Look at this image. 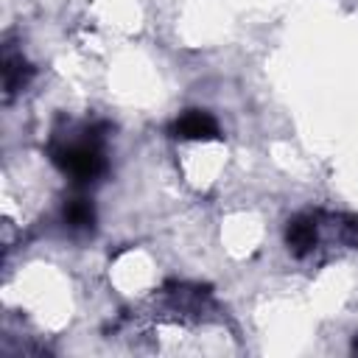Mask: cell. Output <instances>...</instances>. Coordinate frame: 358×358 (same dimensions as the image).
<instances>
[{
    "mask_svg": "<svg viewBox=\"0 0 358 358\" xmlns=\"http://www.w3.org/2000/svg\"><path fill=\"white\" fill-rule=\"evenodd\" d=\"M103 126L84 129L76 140H53L50 143V159L59 165L62 173H67L73 182L87 185L95 182L106 171L103 157Z\"/></svg>",
    "mask_w": 358,
    "mask_h": 358,
    "instance_id": "1",
    "label": "cell"
},
{
    "mask_svg": "<svg viewBox=\"0 0 358 358\" xmlns=\"http://www.w3.org/2000/svg\"><path fill=\"white\" fill-rule=\"evenodd\" d=\"M171 134L182 140H210L218 137V123L204 109H187L171 123Z\"/></svg>",
    "mask_w": 358,
    "mask_h": 358,
    "instance_id": "2",
    "label": "cell"
},
{
    "mask_svg": "<svg viewBox=\"0 0 358 358\" xmlns=\"http://www.w3.org/2000/svg\"><path fill=\"white\" fill-rule=\"evenodd\" d=\"M316 238H319V232H316V218L313 215H296V218L288 221L285 243H288L291 255H296V257L310 255L313 246H316Z\"/></svg>",
    "mask_w": 358,
    "mask_h": 358,
    "instance_id": "3",
    "label": "cell"
},
{
    "mask_svg": "<svg viewBox=\"0 0 358 358\" xmlns=\"http://www.w3.org/2000/svg\"><path fill=\"white\" fill-rule=\"evenodd\" d=\"M31 73H34V70H31V64L22 59V53L6 50V56H3V90H6V95L20 92V90L28 84Z\"/></svg>",
    "mask_w": 358,
    "mask_h": 358,
    "instance_id": "4",
    "label": "cell"
},
{
    "mask_svg": "<svg viewBox=\"0 0 358 358\" xmlns=\"http://www.w3.org/2000/svg\"><path fill=\"white\" fill-rule=\"evenodd\" d=\"M64 224H67L70 229H76V232L92 229V224H95V207H92V201L84 199V196L70 199V201L64 204Z\"/></svg>",
    "mask_w": 358,
    "mask_h": 358,
    "instance_id": "5",
    "label": "cell"
},
{
    "mask_svg": "<svg viewBox=\"0 0 358 358\" xmlns=\"http://www.w3.org/2000/svg\"><path fill=\"white\" fill-rule=\"evenodd\" d=\"M341 238L350 243V246H355L358 249V218H341Z\"/></svg>",
    "mask_w": 358,
    "mask_h": 358,
    "instance_id": "6",
    "label": "cell"
}]
</instances>
